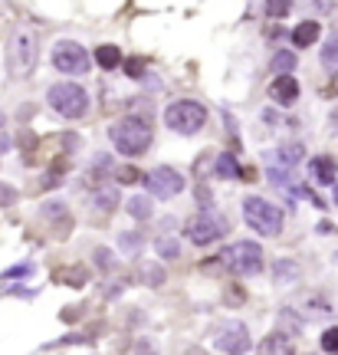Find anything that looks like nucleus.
<instances>
[{"mask_svg": "<svg viewBox=\"0 0 338 355\" xmlns=\"http://www.w3.org/2000/svg\"><path fill=\"white\" fill-rule=\"evenodd\" d=\"M125 211L132 214L135 221H148L155 207H151V201H148V197H142V194H135L132 201H125Z\"/></svg>", "mask_w": 338, "mask_h": 355, "instance_id": "aec40b11", "label": "nucleus"}, {"mask_svg": "<svg viewBox=\"0 0 338 355\" xmlns=\"http://www.w3.org/2000/svg\"><path fill=\"white\" fill-rule=\"evenodd\" d=\"M322 349L325 352H338V325H332V329L322 332Z\"/></svg>", "mask_w": 338, "mask_h": 355, "instance_id": "393cba45", "label": "nucleus"}, {"mask_svg": "<svg viewBox=\"0 0 338 355\" xmlns=\"http://www.w3.org/2000/svg\"><path fill=\"white\" fill-rule=\"evenodd\" d=\"M335 204H338V181H335Z\"/></svg>", "mask_w": 338, "mask_h": 355, "instance_id": "2f4dec72", "label": "nucleus"}, {"mask_svg": "<svg viewBox=\"0 0 338 355\" xmlns=\"http://www.w3.org/2000/svg\"><path fill=\"white\" fill-rule=\"evenodd\" d=\"M256 355H295V345L289 336H282V332H273V336H266L260 342V352Z\"/></svg>", "mask_w": 338, "mask_h": 355, "instance_id": "ddd939ff", "label": "nucleus"}, {"mask_svg": "<svg viewBox=\"0 0 338 355\" xmlns=\"http://www.w3.org/2000/svg\"><path fill=\"white\" fill-rule=\"evenodd\" d=\"M243 221L250 224L260 237H276L282 230V211L273 204V201L250 194V197L243 201Z\"/></svg>", "mask_w": 338, "mask_h": 355, "instance_id": "7ed1b4c3", "label": "nucleus"}, {"mask_svg": "<svg viewBox=\"0 0 338 355\" xmlns=\"http://www.w3.org/2000/svg\"><path fill=\"white\" fill-rule=\"evenodd\" d=\"M263 10H266V17H273V20H282V17L293 10V0H263Z\"/></svg>", "mask_w": 338, "mask_h": 355, "instance_id": "4be33fe9", "label": "nucleus"}, {"mask_svg": "<svg viewBox=\"0 0 338 355\" xmlns=\"http://www.w3.org/2000/svg\"><path fill=\"white\" fill-rule=\"evenodd\" d=\"M319 33H322L319 20H302V23L293 30V46H312L319 40Z\"/></svg>", "mask_w": 338, "mask_h": 355, "instance_id": "4468645a", "label": "nucleus"}, {"mask_svg": "<svg viewBox=\"0 0 338 355\" xmlns=\"http://www.w3.org/2000/svg\"><path fill=\"white\" fill-rule=\"evenodd\" d=\"M145 184H148V191H151V197H161V201H168V197H177V194L184 191V178H181V171L168 168V164L155 168V171H148Z\"/></svg>", "mask_w": 338, "mask_h": 355, "instance_id": "9d476101", "label": "nucleus"}, {"mask_svg": "<svg viewBox=\"0 0 338 355\" xmlns=\"http://www.w3.org/2000/svg\"><path fill=\"white\" fill-rule=\"evenodd\" d=\"M142 66H145V63H125V69H128V76H132V79H138V76H142Z\"/></svg>", "mask_w": 338, "mask_h": 355, "instance_id": "c756f323", "label": "nucleus"}, {"mask_svg": "<svg viewBox=\"0 0 338 355\" xmlns=\"http://www.w3.org/2000/svg\"><path fill=\"white\" fill-rule=\"evenodd\" d=\"M49 59H53V69H56V73H66V76H86L89 66H92L86 46L76 43V40H59V43L53 46Z\"/></svg>", "mask_w": 338, "mask_h": 355, "instance_id": "423d86ee", "label": "nucleus"}, {"mask_svg": "<svg viewBox=\"0 0 338 355\" xmlns=\"http://www.w3.org/2000/svg\"><path fill=\"white\" fill-rule=\"evenodd\" d=\"M223 263L230 270H236L240 277H253V273L263 270V247L253 244V240H240V244H234L230 250L223 253Z\"/></svg>", "mask_w": 338, "mask_h": 355, "instance_id": "6e6552de", "label": "nucleus"}, {"mask_svg": "<svg viewBox=\"0 0 338 355\" xmlns=\"http://www.w3.org/2000/svg\"><path fill=\"white\" fill-rule=\"evenodd\" d=\"M214 349H221L227 355H247L253 349V339H250V329L243 323H221L214 329Z\"/></svg>", "mask_w": 338, "mask_h": 355, "instance_id": "1a4fd4ad", "label": "nucleus"}, {"mask_svg": "<svg viewBox=\"0 0 338 355\" xmlns=\"http://www.w3.org/2000/svg\"><path fill=\"white\" fill-rule=\"evenodd\" d=\"M95 207H99L102 214H112L118 207V191H99L95 194Z\"/></svg>", "mask_w": 338, "mask_h": 355, "instance_id": "5701e85b", "label": "nucleus"}, {"mask_svg": "<svg viewBox=\"0 0 338 355\" xmlns=\"http://www.w3.org/2000/svg\"><path fill=\"white\" fill-rule=\"evenodd\" d=\"M214 171H217V178L234 181V178H240V164H236V158L230 155V151H221V155H217V162H214Z\"/></svg>", "mask_w": 338, "mask_h": 355, "instance_id": "a211bd4d", "label": "nucleus"}, {"mask_svg": "<svg viewBox=\"0 0 338 355\" xmlns=\"http://www.w3.org/2000/svg\"><path fill=\"white\" fill-rule=\"evenodd\" d=\"M118 181H122V184H135V181H145V175H138L135 168H122V171H118Z\"/></svg>", "mask_w": 338, "mask_h": 355, "instance_id": "cd10ccee", "label": "nucleus"}, {"mask_svg": "<svg viewBox=\"0 0 338 355\" xmlns=\"http://www.w3.org/2000/svg\"><path fill=\"white\" fill-rule=\"evenodd\" d=\"M155 250H158V257H164V260H177V257H181V244L171 240V237H158Z\"/></svg>", "mask_w": 338, "mask_h": 355, "instance_id": "412c9836", "label": "nucleus"}, {"mask_svg": "<svg viewBox=\"0 0 338 355\" xmlns=\"http://www.w3.org/2000/svg\"><path fill=\"white\" fill-rule=\"evenodd\" d=\"M109 138H112V145H115L118 155H125V158H138V155H145L148 148H151L155 132H151L148 118L125 116V118H118L115 125L109 129Z\"/></svg>", "mask_w": 338, "mask_h": 355, "instance_id": "f257e3e1", "label": "nucleus"}, {"mask_svg": "<svg viewBox=\"0 0 338 355\" xmlns=\"http://www.w3.org/2000/svg\"><path fill=\"white\" fill-rule=\"evenodd\" d=\"M46 99L63 118H82L89 112V92L79 83H53L46 89Z\"/></svg>", "mask_w": 338, "mask_h": 355, "instance_id": "f03ea898", "label": "nucleus"}, {"mask_svg": "<svg viewBox=\"0 0 338 355\" xmlns=\"http://www.w3.org/2000/svg\"><path fill=\"white\" fill-rule=\"evenodd\" d=\"M309 175L315 184H335L338 181V164L332 155H319V158H312L309 162Z\"/></svg>", "mask_w": 338, "mask_h": 355, "instance_id": "f8f14e48", "label": "nucleus"}, {"mask_svg": "<svg viewBox=\"0 0 338 355\" xmlns=\"http://www.w3.org/2000/svg\"><path fill=\"white\" fill-rule=\"evenodd\" d=\"M95 263L102 266V270H112V266H115V257L105 250V247H99V250H95Z\"/></svg>", "mask_w": 338, "mask_h": 355, "instance_id": "bb28decb", "label": "nucleus"}, {"mask_svg": "<svg viewBox=\"0 0 338 355\" xmlns=\"http://www.w3.org/2000/svg\"><path fill=\"white\" fill-rule=\"evenodd\" d=\"M302 151H306V148L299 145V142H295V145L276 148V164H282V168H293V164L302 162Z\"/></svg>", "mask_w": 338, "mask_h": 355, "instance_id": "6ab92c4d", "label": "nucleus"}, {"mask_svg": "<svg viewBox=\"0 0 338 355\" xmlns=\"http://www.w3.org/2000/svg\"><path fill=\"white\" fill-rule=\"evenodd\" d=\"M0 125H3V112H0Z\"/></svg>", "mask_w": 338, "mask_h": 355, "instance_id": "72a5a7b5", "label": "nucleus"}, {"mask_svg": "<svg viewBox=\"0 0 338 355\" xmlns=\"http://www.w3.org/2000/svg\"><path fill=\"white\" fill-rule=\"evenodd\" d=\"M36 53H40V36L33 27H16L14 40H10V69L14 76H30L36 66Z\"/></svg>", "mask_w": 338, "mask_h": 355, "instance_id": "39448f33", "label": "nucleus"}, {"mask_svg": "<svg viewBox=\"0 0 338 355\" xmlns=\"http://www.w3.org/2000/svg\"><path fill=\"white\" fill-rule=\"evenodd\" d=\"M328 125H332V132L338 138V109H332V116H328Z\"/></svg>", "mask_w": 338, "mask_h": 355, "instance_id": "7c9ffc66", "label": "nucleus"}, {"mask_svg": "<svg viewBox=\"0 0 338 355\" xmlns=\"http://www.w3.org/2000/svg\"><path fill=\"white\" fill-rule=\"evenodd\" d=\"M145 277H148V286H158V283H164V270L155 263L145 266Z\"/></svg>", "mask_w": 338, "mask_h": 355, "instance_id": "a878e982", "label": "nucleus"}, {"mask_svg": "<svg viewBox=\"0 0 338 355\" xmlns=\"http://www.w3.org/2000/svg\"><path fill=\"white\" fill-rule=\"evenodd\" d=\"M269 99L276 105H282V109L295 105V99H299V83H295V76H276V79L269 83Z\"/></svg>", "mask_w": 338, "mask_h": 355, "instance_id": "9b49d317", "label": "nucleus"}, {"mask_svg": "<svg viewBox=\"0 0 338 355\" xmlns=\"http://www.w3.org/2000/svg\"><path fill=\"white\" fill-rule=\"evenodd\" d=\"M322 66H325V73L338 76V30H332V33L325 36V43H322Z\"/></svg>", "mask_w": 338, "mask_h": 355, "instance_id": "2eb2a0df", "label": "nucleus"}, {"mask_svg": "<svg viewBox=\"0 0 338 355\" xmlns=\"http://www.w3.org/2000/svg\"><path fill=\"white\" fill-rule=\"evenodd\" d=\"M269 69H273L276 76H293L295 53H293V50H280V53H273V59H269Z\"/></svg>", "mask_w": 338, "mask_h": 355, "instance_id": "dca6fc26", "label": "nucleus"}, {"mask_svg": "<svg viewBox=\"0 0 338 355\" xmlns=\"http://www.w3.org/2000/svg\"><path fill=\"white\" fill-rule=\"evenodd\" d=\"M164 125L177 135H197L207 125V109L194 99H177L164 112Z\"/></svg>", "mask_w": 338, "mask_h": 355, "instance_id": "20e7f679", "label": "nucleus"}, {"mask_svg": "<svg viewBox=\"0 0 338 355\" xmlns=\"http://www.w3.org/2000/svg\"><path fill=\"white\" fill-rule=\"evenodd\" d=\"M122 244H125V247H128V250H132V247H135V250H138V247H142V237H138V234H125V237H122Z\"/></svg>", "mask_w": 338, "mask_h": 355, "instance_id": "c85d7f7f", "label": "nucleus"}, {"mask_svg": "<svg viewBox=\"0 0 338 355\" xmlns=\"http://www.w3.org/2000/svg\"><path fill=\"white\" fill-rule=\"evenodd\" d=\"M299 277V266L289 263V260H280L276 263V283H293Z\"/></svg>", "mask_w": 338, "mask_h": 355, "instance_id": "b1692460", "label": "nucleus"}, {"mask_svg": "<svg viewBox=\"0 0 338 355\" xmlns=\"http://www.w3.org/2000/svg\"><path fill=\"white\" fill-rule=\"evenodd\" d=\"M184 234H188V240L191 244H197V247H207V244H214V240H221L223 234H227V221H223L221 214H214V211H197L194 217H188V224H184Z\"/></svg>", "mask_w": 338, "mask_h": 355, "instance_id": "0eeeda50", "label": "nucleus"}, {"mask_svg": "<svg viewBox=\"0 0 338 355\" xmlns=\"http://www.w3.org/2000/svg\"><path fill=\"white\" fill-rule=\"evenodd\" d=\"M95 63L102 66V69H115L118 63H122V50L115 43H102L95 46Z\"/></svg>", "mask_w": 338, "mask_h": 355, "instance_id": "f3484780", "label": "nucleus"}, {"mask_svg": "<svg viewBox=\"0 0 338 355\" xmlns=\"http://www.w3.org/2000/svg\"><path fill=\"white\" fill-rule=\"evenodd\" d=\"M188 355H204V352H197V349H194V352H188Z\"/></svg>", "mask_w": 338, "mask_h": 355, "instance_id": "473e14b6", "label": "nucleus"}]
</instances>
